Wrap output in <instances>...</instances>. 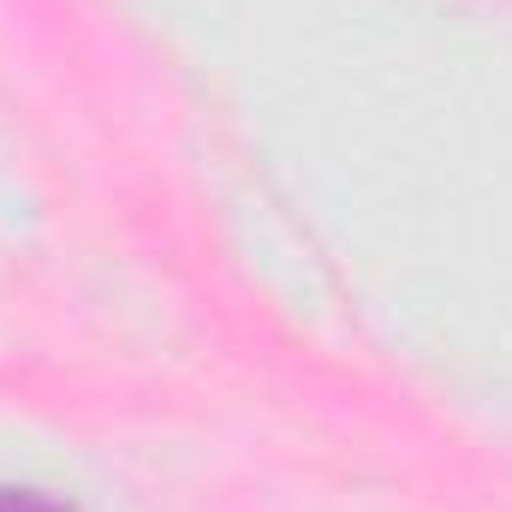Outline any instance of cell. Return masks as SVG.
<instances>
[{"instance_id":"cell-1","label":"cell","mask_w":512,"mask_h":512,"mask_svg":"<svg viewBox=\"0 0 512 512\" xmlns=\"http://www.w3.org/2000/svg\"><path fill=\"white\" fill-rule=\"evenodd\" d=\"M0 512H72L54 495H36V489H0Z\"/></svg>"}]
</instances>
